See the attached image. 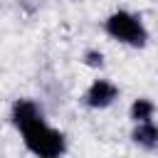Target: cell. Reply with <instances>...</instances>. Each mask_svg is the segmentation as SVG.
Wrapping results in <instances>:
<instances>
[{
  "instance_id": "obj_1",
  "label": "cell",
  "mask_w": 158,
  "mask_h": 158,
  "mask_svg": "<svg viewBox=\"0 0 158 158\" xmlns=\"http://www.w3.org/2000/svg\"><path fill=\"white\" fill-rule=\"evenodd\" d=\"M104 32L128 47H146L148 42V30L143 25V20L128 10H116L104 20Z\"/></svg>"
},
{
  "instance_id": "obj_2",
  "label": "cell",
  "mask_w": 158,
  "mask_h": 158,
  "mask_svg": "<svg viewBox=\"0 0 158 158\" xmlns=\"http://www.w3.org/2000/svg\"><path fill=\"white\" fill-rule=\"evenodd\" d=\"M25 138V146L30 153L40 156V158H57L67 151V138L62 131L47 126V121H37L32 126H27L25 131H20Z\"/></svg>"
},
{
  "instance_id": "obj_3",
  "label": "cell",
  "mask_w": 158,
  "mask_h": 158,
  "mask_svg": "<svg viewBox=\"0 0 158 158\" xmlns=\"http://www.w3.org/2000/svg\"><path fill=\"white\" fill-rule=\"evenodd\" d=\"M118 99V86L111 81V79H94L89 84V89L84 91V104L89 109H109L114 101Z\"/></svg>"
},
{
  "instance_id": "obj_4",
  "label": "cell",
  "mask_w": 158,
  "mask_h": 158,
  "mask_svg": "<svg viewBox=\"0 0 158 158\" xmlns=\"http://www.w3.org/2000/svg\"><path fill=\"white\" fill-rule=\"evenodd\" d=\"M10 118H12V126H15L17 131H25L27 126L42 121L44 114H42V109L37 106V101H32V99H17V101L12 104V109H10Z\"/></svg>"
},
{
  "instance_id": "obj_5",
  "label": "cell",
  "mask_w": 158,
  "mask_h": 158,
  "mask_svg": "<svg viewBox=\"0 0 158 158\" xmlns=\"http://www.w3.org/2000/svg\"><path fill=\"white\" fill-rule=\"evenodd\" d=\"M131 138L136 146L146 148V151H153L158 148V123L153 118L148 121H136L133 123V131H131Z\"/></svg>"
},
{
  "instance_id": "obj_6",
  "label": "cell",
  "mask_w": 158,
  "mask_h": 158,
  "mask_svg": "<svg viewBox=\"0 0 158 158\" xmlns=\"http://www.w3.org/2000/svg\"><path fill=\"white\" fill-rule=\"evenodd\" d=\"M128 116H131V121H133V123H136V121H148V118H153V116H156V104H153L151 99L141 96V99H136V101L131 104Z\"/></svg>"
},
{
  "instance_id": "obj_7",
  "label": "cell",
  "mask_w": 158,
  "mask_h": 158,
  "mask_svg": "<svg viewBox=\"0 0 158 158\" xmlns=\"http://www.w3.org/2000/svg\"><path fill=\"white\" fill-rule=\"evenodd\" d=\"M84 59H86L89 67H101V64H104V54L96 52V49H89V52L84 54Z\"/></svg>"
}]
</instances>
